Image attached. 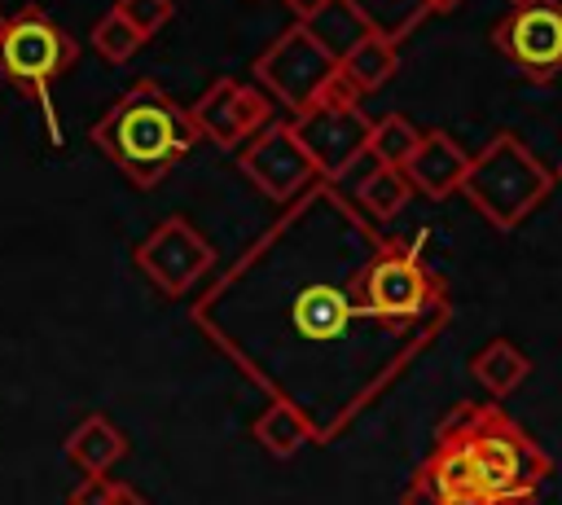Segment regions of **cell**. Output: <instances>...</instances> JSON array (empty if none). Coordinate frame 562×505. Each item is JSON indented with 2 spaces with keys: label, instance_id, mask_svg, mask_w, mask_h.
<instances>
[{
  "label": "cell",
  "instance_id": "cell-1",
  "mask_svg": "<svg viewBox=\"0 0 562 505\" xmlns=\"http://www.w3.org/2000/svg\"><path fill=\"white\" fill-rule=\"evenodd\" d=\"M386 246L351 202L316 180L220 272L189 321L272 400L294 404L316 444L338 439L364 404L430 343L364 303V272Z\"/></svg>",
  "mask_w": 562,
  "mask_h": 505
},
{
  "label": "cell",
  "instance_id": "cell-2",
  "mask_svg": "<svg viewBox=\"0 0 562 505\" xmlns=\"http://www.w3.org/2000/svg\"><path fill=\"white\" fill-rule=\"evenodd\" d=\"M92 145L140 189L158 184L202 136L189 119V110L162 92L154 79H136L97 123H92Z\"/></svg>",
  "mask_w": 562,
  "mask_h": 505
},
{
  "label": "cell",
  "instance_id": "cell-3",
  "mask_svg": "<svg viewBox=\"0 0 562 505\" xmlns=\"http://www.w3.org/2000/svg\"><path fill=\"white\" fill-rule=\"evenodd\" d=\"M439 439L461 448L479 492L501 505H531L553 470L549 457L496 404H457L443 417Z\"/></svg>",
  "mask_w": 562,
  "mask_h": 505
},
{
  "label": "cell",
  "instance_id": "cell-4",
  "mask_svg": "<svg viewBox=\"0 0 562 505\" xmlns=\"http://www.w3.org/2000/svg\"><path fill=\"white\" fill-rule=\"evenodd\" d=\"M553 189V171L509 132L492 136L465 171L461 193L470 198V206L501 233H509L527 211H536Z\"/></svg>",
  "mask_w": 562,
  "mask_h": 505
},
{
  "label": "cell",
  "instance_id": "cell-5",
  "mask_svg": "<svg viewBox=\"0 0 562 505\" xmlns=\"http://www.w3.org/2000/svg\"><path fill=\"white\" fill-rule=\"evenodd\" d=\"M364 303L386 325H404V329L443 325L448 299H443V281L422 263V237L413 242L386 237V246L364 272Z\"/></svg>",
  "mask_w": 562,
  "mask_h": 505
},
{
  "label": "cell",
  "instance_id": "cell-6",
  "mask_svg": "<svg viewBox=\"0 0 562 505\" xmlns=\"http://www.w3.org/2000/svg\"><path fill=\"white\" fill-rule=\"evenodd\" d=\"M75 57H79L75 35H70L61 22H53L44 9L22 4V9L9 18L4 40H0V70H4L18 88H26V97H35V101L44 105L48 123H53L48 88H53L57 75H66V70L75 66Z\"/></svg>",
  "mask_w": 562,
  "mask_h": 505
},
{
  "label": "cell",
  "instance_id": "cell-7",
  "mask_svg": "<svg viewBox=\"0 0 562 505\" xmlns=\"http://www.w3.org/2000/svg\"><path fill=\"white\" fill-rule=\"evenodd\" d=\"M334 70H338V53L312 26H303V22H294L290 31H281L255 57V79L290 114H303L307 105H316V97H321V88L329 83Z\"/></svg>",
  "mask_w": 562,
  "mask_h": 505
},
{
  "label": "cell",
  "instance_id": "cell-8",
  "mask_svg": "<svg viewBox=\"0 0 562 505\" xmlns=\"http://www.w3.org/2000/svg\"><path fill=\"white\" fill-rule=\"evenodd\" d=\"M132 259L167 299H184L202 277H211L215 246L202 237V228L189 215H167L136 242Z\"/></svg>",
  "mask_w": 562,
  "mask_h": 505
},
{
  "label": "cell",
  "instance_id": "cell-9",
  "mask_svg": "<svg viewBox=\"0 0 562 505\" xmlns=\"http://www.w3.org/2000/svg\"><path fill=\"white\" fill-rule=\"evenodd\" d=\"M237 171L277 206L294 202L303 189H312L321 176H316V162L307 158V149L299 145L294 136V123L290 119H272L259 136H250L241 149H237Z\"/></svg>",
  "mask_w": 562,
  "mask_h": 505
},
{
  "label": "cell",
  "instance_id": "cell-10",
  "mask_svg": "<svg viewBox=\"0 0 562 505\" xmlns=\"http://www.w3.org/2000/svg\"><path fill=\"white\" fill-rule=\"evenodd\" d=\"M290 123H294L299 145L316 162V176L329 180V184L369 154L373 119H364L360 105H312V110L294 114Z\"/></svg>",
  "mask_w": 562,
  "mask_h": 505
},
{
  "label": "cell",
  "instance_id": "cell-11",
  "mask_svg": "<svg viewBox=\"0 0 562 505\" xmlns=\"http://www.w3.org/2000/svg\"><path fill=\"white\" fill-rule=\"evenodd\" d=\"M189 119L198 127L202 141L220 145V149H241L250 136H259L268 123H272V105L263 92L246 88L241 79L233 75H220L193 105H189Z\"/></svg>",
  "mask_w": 562,
  "mask_h": 505
},
{
  "label": "cell",
  "instance_id": "cell-12",
  "mask_svg": "<svg viewBox=\"0 0 562 505\" xmlns=\"http://www.w3.org/2000/svg\"><path fill=\"white\" fill-rule=\"evenodd\" d=\"M492 44L514 66H522L527 75L549 79L562 66V4L558 0H536V4L514 9L492 31Z\"/></svg>",
  "mask_w": 562,
  "mask_h": 505
},
{
  "label": "cell",
  "instance_id": "cell-13",
  "mask_svg": "<svg viewBox=\"0 0 562 505\" xmlns=\"http://www.w3.org/2000/svg\"><path fill=\"white\" fill-rule=\"evenodd\" d=\"M413 184V193L439 202V198H452L461 184H465V171H470V154L448 136V132H422L413 158L400 167Z\"/></svg>",
  "mask_w": 562,
  "mask_h": 505
},
{
  "label": "cell",
  "instance_id": "cell-14",
  "mask_svg": "<svg viewBox=\"0 0 562 505\" xmlns=\"http://www.w3.org/2000/svg\"><path fill=\"white\" fill-rule=\"evenodd\" d=\"M400 70V53H395V40L382 35V31H360L342 53H338V75L364 97V92H378L391 75Z\"/></svg>",
  "mask_w": 562,
  "mask_h": 505
},
{
  "label": "cell",
  "instance_id": "cell-15",
  "mask_svg": "<svg viewBox=\"0 0 562 505\" xmlns=\"http://www.w3.org/2000/svg\"><path fill=\"white\" fill-rule=\"evenodd\" d=\"M123 452H127L123 430H119L110 417H101V413H88V417L66 435V457H70L83 474H105Z\"/></svg>",
  "mask_w": 562,
  "mask_h": 505
},
{
  "label": "cell",
  "instance_id": "cell-16",
  "mask_svg": "<svg viewBox=\"0 0 562 505\" xmlns=\"http://www.w3.org/2000/svg\"><path fill=\"white\" fill-rule=\"evenodd\" d=\"M250 435H255V444L268 452V457H294L299 448H307V444H316V430H312V422L294 408V404H285V400H272L259 417H255V426H250Z\"/></svg>",
  "mask_w": 562,
  "mask_h": 505
},
{
  "label": "cell",
  "instance_id": "cell-17",
  "mask_svg": "<svg viewBox=\"0 0 562 505\" xmlns=\"http://www.w3.org/2000/svg\"><path fill=\"white\" fill-rule=\"evenodd\" d=\"M470 373H474L492 395H509V391L531 373V360H527L509 338H492L483 351H474Z\"/></svg>",
  "mask_w": 562,
  "mask_h": 505
},
{
  "label": "cell",
  "instance_id": "cell-18",
  "mask_svg": "<svg viewBox=\"0 0 562 505\" xmlns=\"http://www.w3.org/2000/svg\"><path fill=\"white\" fill-rule=\"evenodd\" d=\"M408 198H413V184H408V176L400 171V167H373L360 184H356V202L373 215V220H395L404 206H408Z\"/></svg>",
  "mask_w": 562,
  "mask_h": 505
},
{
  "label": "cell",
  "instance_id": "cell-19",
  "mask_svg": "<svg viewBox=\"0 0 562 505\" xmlns=\"http://www.w3.org/2000/svg\"><path fill=\"white\" fill-rule=\"evenodd\" d=\"M417 141H422V127L408 123L404 114H382V119H373V127H369V154H373L382 167H404V162L413 158Z\"/></svg>",
  "mask_w": 562,
  "mask_h": 505
},
{
  "label": "cell",
  "instance_id": "cell-20",
  "mask_svg": "<svg viewBox=\"0 0 562 505\" xmlns=\"http://www.w3.org/2000/svg\"><path fill=\"white\" fill-rule=\"evenodd\" d=\"M140 44H145V35H140L119 9H105V13L92 22V48H97L105 61H114V66L132 61V57L140 53Z\"/></svg>",
  "mask_w": 562,
  "mask_h": 505
},
{
  "label": "cell",
  "instance_id": "cell-21",
  "mask_svg": "<svg viewBox=\"0 0 562 505\" xmlns=\"http://www.w3.org/2000/svg\"><path fill=\"white\" fill-rule=\"evenodd\" d=\"M114 9H119V13H123V18H127L145 40H149V35H158V31L176 18V4H171V0H119Z\"/></svg>",
  "mask_w": 562,
  "mask_h": 505
},
{
  "label": "cell",
  "instance_id": "cell-22",
  "mask_svg": "<svg viewBox=\"0 0 562 505\" xmlns=\"http://www.w3.org/2000/svg\"><path fill=\"white\" fill-rule=\"evenodd\" d=\"M110 492H114V479H105V474H83V483L70 492V505H105Z\"/></svg>",
  "mask_w": 562,
  "mask_h": 505
},
{
  "label": "cell",
  "instance_id": "cell-23",
  "mask_svg": "<svg viewBox=\"0 0 562 505\" xmlns=\"http://www.w3.org/2000/svg\"><path fill=\"white\" fill-rule=\"evenodd\" d=\"M404 505H501V501H492V496H483V492H452V496H422V492H404Z\"/></svg>",
  "mask_w": 562,
  "mask_h": 505
},
{
  "label": "cell",
  "instance_id": "cell-24",
  "mask_svg": "<svg viewBox=\"0 0 562 505\" xmlns=\"http://www.w3.org/2000/svg\"><path fill=\"white\" fill-rule=\"evenodd\" d=\"M329 4H342V0H285V9L294 13V22H303V26H312Z\"/></svg>",
  "mask_w": 562,
  "mask_h": 505
},
{
  "label": "cell",
  "instance_id": "cell-25",
  "mask_svg": "<svg viewBox=\"0 0 562 505\" xmlns=\"http://www.w3.org/2000/svg\"><path fill=\"white\" fill-rule=\"evenodd\" d=\"M105 505H149V501H145L132 483H119V479H114V492L105 496Z\"/></svg>",
  "mask_w": 562,
  "mask_h": 505
},
{
  "label": "cell",
  "instance_id": "cell-26",
  "mask_svg": "<svg viewBox=\"0 0 562 505\" xmlns=\"http://www.w3.org/2000/svg\"><path fill=\"white\" fill-rule=\"evenodd\" d=\"M509 4H514V9H522V4H536V0H509Z\"/></svg>",
  "mask_w": 562,
  "mask_h": 505
},
{
  "label": "cell",
  "instance_id": "cell-27",
  "mask_svg": "<svg viewBox=\"0 0 562 505\" xmlns=\"http://www.w3.org/2000/svg\"><path fill=\"white\" fill-rule=\"evenodd\" d=\"M4 26H9V18H4V13H0V40H4Z\"/></svg>",
  "mask_w": 562,
  "mask_h": 505
},
{
  "label": "cell",
  "instance_id": "cell-28",
  "mask_svg": "<svg viewBox=\"0 0 562 505\" xmlns=\"http://www.w3.org/2000/svg\"><path fill=\"white\" fill-rule=\"evenodd\" d=\"M558 180H562V167H558Z\"/></svg>",
  "mask_w": 562,
  "mask_h": 505
}]
</instances>
